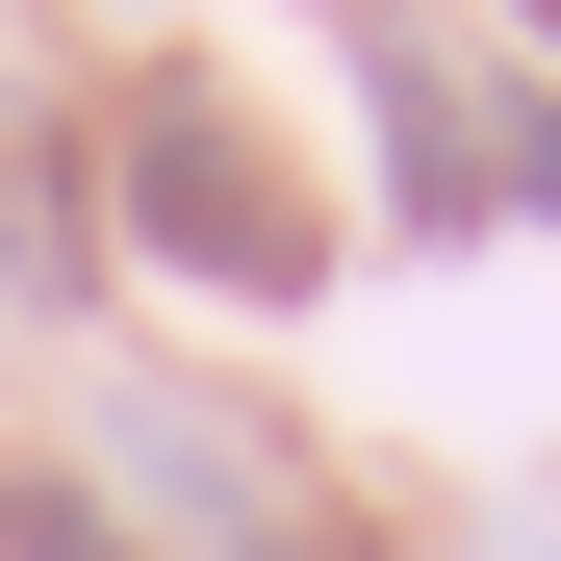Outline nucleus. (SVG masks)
<instances>
[{"mask_svg": "<svg viewBox=\"0 0 561 561\" xmlns=\"http://www.w3.org/2000/svg\"><path fill=\"white\" fill-rule=\"evenodd\" d=\"M128 255L205 280V307H307V280H332V205H307V153H280L230 77H153V103H128Z\"/></svg>", "mask_w": 561, "mask_h": 561, "instance_id": "nucleus-1", "label": "nucleus"}, {"mask_svg": "<svg viewBox=\"0 0 561 561\" xmlns=\"http://www.w3.org/2000/svg\"><path fill=\"white\" fill-rule=\"evenodd\" d=\"M0 561H128V511H103V485H51V459H0Z\"/></svg>", "mask_w": 561, "mask_h": 561, "instance_id": "nucleus-2", "label": "nucleus"}, {"mask_svg": "<svg viewBox=\"0 0 561 561\" xmlns=\"http://www.w3.org/2000/svg\"><path fill=\"white\" fill-rule=\"evenodd\" d=\"M511 205H561V103H511Z\"/></svg>", "mask_w": 561, "mask_h": 561, "instance_id": "nucleus-3", "label": "nucleus"}, {"mask_svg": "<svg viewBox=\"0 0 561 561\" xmlns=\"http://www.w3.org/2000/svg\"><path fill=\"white\" fill-rule=\"evenodd\" d=\"M536 26H561V0H536Z\"/></svg>", "mask_w": 561, "mask_h": 561, "instance_id": "nucleus-4", "label": "nucleus"}]
</instances>
